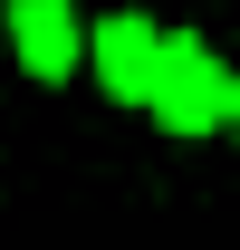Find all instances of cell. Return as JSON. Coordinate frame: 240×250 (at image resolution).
Masks as SVG:
<instances>
[{"mask_svg":"<svg viewBox=\"0 0 240 250\" xmlns=\"http://www.w3.org/2000/svg\"><path fill=\"white\" fill-rule=\"evenodd\" d=\"M10 39L39 77H67L77 67V10L67 0H10Z\"/></svg>","mask_w":240,"mask_h":250,"instance_id":"obj_2","label":"cell"},{"mask_svg":"<svg viewBox=\"0 0 240 250\" xmlns=\"http://www.w3.org/2000/svg\"><path fill=\"white\" fill-rule=\"evenodd\" d=\"M154 67H163V39H154L144 20H106V29H96V77H106V96H154Z\"/></svg>","mask_w":240,"mask_h":250,"instance_id":"obj_3","label":"cell"},{"mask_svg":"<svg viewBox=\"0 0 240 250\" xmlns=\"http://www.w3.org/2000/svg\"><path fill=\"white\" fill-rule=\"evenodd\" d=\"M231 125H240V87H231Z\"/></svg>","mask_w":240,"mask_h":250,"instance_id":"obj_4","label":"cell"},{"mask_svg":"<svg viewBox=\"0 0 240 250\" xmlns=\"http://www.w3.org/2000/svg\"><path fill=\"white\" fill-rule=\"evenodd\" d=\"M231 87L240 77H221V58H211L202 39H163V67H154V116L173 125V135H202V125H231Z\"/></svg>","mask_w":240,"mask_h":250,"instance_id":"obj_1","label":"cell"}]
</instances>
